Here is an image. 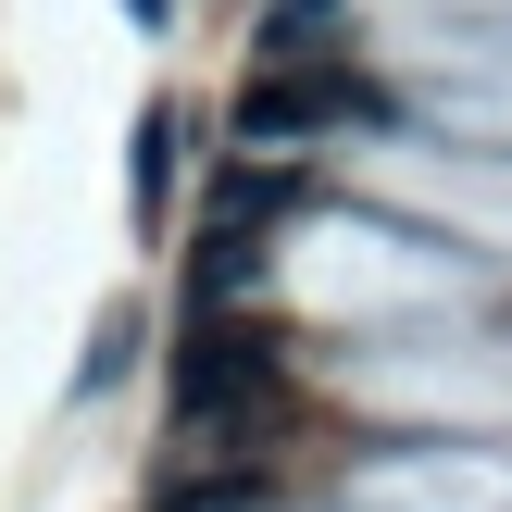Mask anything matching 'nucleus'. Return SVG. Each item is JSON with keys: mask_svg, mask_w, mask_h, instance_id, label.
Here are the masks:
<instances>
[{"mask_svg": "<svg viewBox=\"0 0 512 512\" xmlns=\"http://www.w3.org/2000/svg\"><path fill=\"white\" fill-rule=\"evenodd\" d=\"M125 175H138V213H163V175H175V125H163V113L138 125V150H125Z\"/></svg>", "mask_w": 512, "mask_h": 512, "instance_id": "obj_4", "label": "nucleus"}, {"mask_svg": "<svg viewBox=\"0 0 512 512\" xmlns=\"http://www.w3.org/2000/svg\"><path fill=\"white\" fill-rule=\"evenodd\" d=\"M275 400V350L238 338V325H213V338H188V363H175V425L188 438H213V425H250Z\"/></svg>", "mask_w": 512, "mask_h": 512, "instance_id": "obj_2", "label": "nucleus"}, {"mask_svg": "<svg viewBox=\"0 0 512 512\" xmlns=\"http://www.w3.org/2000/svg\"><path fill=\"white\" fill-rule=\"evenodd\" d=\"M175 512H263V500H250V475H225V488H188Z\"/></svg>", "mask_w": 512, "mask_h": 512, "instance_id": "obj_5", "label": "nucleus"}, {"mask_svg": "<svg viewBox=\"0 0 512 512\" xmlns=\"http://www.w3.org/2000/svg\"><path fill=\"white\" fill-rule=\"evenodd\" d=\"M350 113H375V88L350 63H275L263 88H238V138L250 150H300V138H325Z\"/></svg>", "mask_w": 512, "mask_h": 512, "instance_id": "obj_1", "label": "nucleus"}, {"mask_svg": "<svg viewBox=\"0 0 512 512\" xmlns=\"http://www.w3.org/2000/svg\"><path fill=\"white\" fill-rule=\"evenodd\" d=\"M275 213H288V188H275V175H238V188H225L213 238H200V300H238L250 275H263V250H275Z\"/></svg>", "mask_w": 512, "mask_h": 512, "instance_id": "obj_3", "label": "nucleus"}]
</instances>
